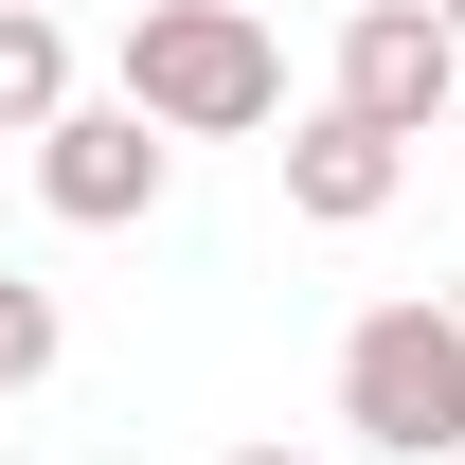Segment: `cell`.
<instances>
[{
	"instance_id": "1",
	"label": "cell",
	"mask_w": 465,
	"mask_h": 465,
	"mask_svg": "<svg viewBox=\"0 0 465 465\" xmlns=\"http://www.w3.org/2000/svg\"><path fill=\"white\" fill-rule=\"evenodd\" d=\"M108 90L162 125V143H251V125H287V54H269L251 0H143Z\"/></svg>"
},
{
	"instance_id": "2",
	"label": "cell",
	"mask_w": 465,
	"mask_h": 465,
	"mask_svg": "<svg viewBox=\"0 0 465 465\" xmlns=\"http://www.w3.org/2000/svg\"><path fill=\"white\" fill-rule=\"evenodd\" d=\"M341 430L376 465H448L465 448V322H448V287H394V304L341 322Z\"/></svg>"
},
{
	"instance_id": "3",
	"label": "cell",
	"mask_w": 465,
	"mask_h": 465,
	"mask_svg": "<svg viewBox=\"0 0 465 465\" xmlns=\"http://www.w3.org/2000/svg\"><path fill=\"white\" fill-rule=\"evenodd\" d=\"M162 179H179V143L125 90H72L54 125H36V215H72V232H125V215H162Z\"/></svg>"
},
{
	"instance_id": "4",
	"label": "cell",
	"mask_w": 465,
	"mask_h": 465,
	"mask_svg": "<svg viewBox=\"0 0 465 465\" xmlns=\"http://www.w3.org/2000/svg\"><path fill=\"white\" fill-rule=\"evenodd\" d=\"M322 108H358V125H394V143H430V125L465 108V36L430 18V0H358L341 18V90Z\"/></svg>"
},
{
	"instance_id": "5",
	"label": "cell",
	"mask_w": 465,
	"mask_h": 465,
	"mask_svg": "<svg viewBox=\"0 0 465 465\" xmlns=\"http://www.w3.org/2000/svg\"><path fill=\"white\" fill-rule=\"evenodd\" d=\"M394 179H411L394 125H358V108H304V125H287V215H304V232H376Z\"/></svg>"
},
{
	"instance_id": "6",
	"label": "cell",
	"mask_w": 465,
	"mask_h": 465,
	"mask_svg": "<svg viewBox=\"0 0 465 465\" xmlns=\"http://www.w3.org/2000/svg\"><path fill=\"white\" fill-rule=\"evenodd\" d=\"M72 108V18L54 0H0V143H36Z\"/></svg>"
},
{
	"instance_id": "7",
	"label": "cell",
	"mask_w": 465,
	"mask_h": 465,
	"mask_svg": "<svg viewBox=\"0 0 465 465\" xmlns=\"http://www.w3.org/2000/svg\"><path fill=\"white\" fill-rule=\"evenodd\" d=\"M54 341H72L54 287H18V269H0V394H36V376H54Z\"/></svg>"
},
{
	"instance_id": "8",
	"label": "cell",
	"mask_w": 465,
	"mask_h": 465,
	"mask_svg": "<svg viewBox=\"0 0 465 465\" xmlns=\"http://www.w3.org/2000/svg\"><path fill=\"white\" fill-rule=\"evenodd\" d=\"M232 465H304V448H232Z\"/></svg>"
},
{
	"instance_id": "9",
	"label": "cell",
	"mask_w": 465,
	"mask_h": 465,
	"mask_svg": "<svg viewBox=\"0 0 465 465\" xmlns=\"http://www.w3.org/2000/svg\"><path fill=\"white\" fill-rule=\"evenodd\" d=\"M430 18H448V36H465V0H430Z\"/></svg>"
},
{
	"instance_id": "10",
	"label": "cell",
	"mask_w": 465,
	"mask_h": 465,
	"mask_svg": "<svg viewBox=\"0 0 465 465\" xmlns=\"http://www.w3.org/2000/svg\"><path fill=\"white\" fill-rule=\"evenodd\" d=\"M448 322H465V269H448Z\"/></svg>"
},
{
	"instance_id": "11",
	"label": "cell",
	"mask_w": 465,
	"mask_h": 465,
	"mask_svg": "<svg viewBox=\"0 0 465 465\" xmlns=\"http://www.w3.org/2000/svg\"><path fill=\"white\" fill-rule=\"evenodd\" d=\"M448 465H465V448H448Z\"/></svg>"
}]
</instances>
